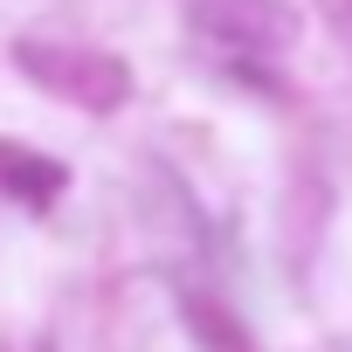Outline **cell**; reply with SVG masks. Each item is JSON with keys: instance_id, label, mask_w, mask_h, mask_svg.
I'll list each match as a JSON object with an SVG mask.
<instances>
[{"instance_id": "obj_1", "label": "cell", "mask_w": 352, "mask_h": 352, "mask_svg": "<svg viewBox=\"0 0 352 352\" xmlns=\"http://www.w3.org/2000/svg\"><path fill=\"white\" fill-rule=\"evenodd\" d=\"M14 63H21L42 90H56V97H69V104H83V111H118L124 90H131V69H124L118 56L76 49V42H14Z\"/></svg>"}, {"instance_id": "obj_2", "label": "cell", "mask_w": 352, "mask_h": 352, "mask_svg": "<svg viewBox=\"0 0 352 352\" xmlns=\"http://www.w3.org/2000/svg\"><path fill=\"white\" fill-rule=\"evenodd\" d=\"M194 28H201V42H221L228 56L235 49L263 56V49H283L297 21L276 0H194Z\"/></svg>"}, {"instance_id": "obj_3", "label": "cell", "mask_w": 352, "mask_h": 352, "mask_svg": "<svg viewBox=\"0 0 352 352\" xmlns=\"http://www.w3.org/2000/svg\"><path fill=\"white\" fill-rule=\"evenodd\" d=\"M63 180H69V173H63L56 159H35V152H21V145H0V194H14V201H28V208H49V201L63 194Z\"/></svg>"}, {"instance_id": "obj_4", "label": "cell", "mask_w": 352, "mask_h": 352, "mask_svg": "<svg viewBox=\"0 0 352 352\" xmlns=\"http://www.w3.org/2000/svg\"><path fill=\"white\" fill-rule=\"evenodd\" d=\"M187 331H194L208 352H256V338L242 331V318H235L221 297H201V290H187Z\"/></svg>"}]
</instances>
